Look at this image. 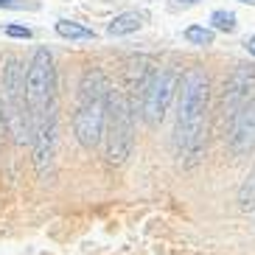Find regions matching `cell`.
<instances>
[{"mask_svg": "<svg viewBox=\"0 0 255 255\" xmlns=\"http://www.w3.org/2000/svg\"><path fill=\"white\" fill-rule=\"evenodd\" d=\"M208 98L210 79L205 70L191 68L180 82V104H177V154L185 165H194L205 151V132H208Z\"/></svg>", "mask_w": 255, "mask_h": 255, "instance_id": "cell-1", "label": "cell"}, {"mask_svg": "<svg viewBox=\"0 0 255 255\" xmlns=\"http://www.w3.org/2000/svg\"><path fill=\"white\" fill-rule=\"evenodd\" d=\"M110 82L104 70H87L79 84V107L73 115V135L84 149H96L107 132V104H110Z\"/></svg>", "mask_w": 255, "mask_h": 255, "instance_id": "cell-2", "label": "cell"}, {"mask_svg": "<svg viewBox=\"0 0 255 255\" xmlns=\"http://www.w3.org/2000/svg\"><path fill=\"white\" fill-rule=\"evenodd\" d=\"M25 93H28V107L37 124L42 115L53 110V96H56V68L48 48H37L31 56V65L25 70Z\"/></svg>", "mask_w": 255, "mask_h": 255, "instance_id": "cell-3", "label": "cell"}, {"mask_svg": "<svg viewBox=\"0 0 255 255\" xmlns=\"http://www.w3.org/2000/svg\"><path fill=\"white\" fill-rule=\"evenodd\" d=\"M107 160L113 165L127 163L135 146V129H132V110H129L127 98L118 93H110V104H107Z\"/></svg>", "mask_w": 255, "mask_h": 255, "instance_id": "cell-4", "label": "cell"}, {"mask_svg": "<svg viewBox=\"0 0 255 255\" xmlns=\"http://www.w3.org/2000/svg\"><path fill=\"white\" fill-rule=\"evenodd\" d=\"M180 82H182V76L177 70H154L151 79L143 84L140 113L149 127H157L160 121L165 118V110L171 104L174 93L180 90Z\"/></svg>", "mask_w": 255, "mask_h": 255, "instance_id": "cell-5", "label": "cell"}, {"mask_svg": "<svg viewBox=\"0 0 255 255\" xmlns=\"http://www.w3.org/2000/svg\"><path fill=\"white\" fill-rule=\"evenodd\" d=\"M255 101V65H239L225 82V96H222V115L236 118L247 104Z\"/></svg>", "mask_w": 255, "mask_h": 255, "instance_id": "cell-6", "label": "cell"}, {"mask_svg": "<svg viewBox=\"0 0 255 255\" xmlns=\"http://www.w3.org/2000/svg\"><path fill=\"white\" fill-rule=\"evenodd\" d=\"M56 107H53L48 115L34 124V165H37V174L39 177H48L51 171V163H53V154H56Z\"/></svg>", "mask_w": 255, "mask_h": 255, "instance_id": "cell-7", "label": "cell"}, {"mask_svg": "<svg viewBox=\"0 0 255 255\" xmlns=\"http://www.w3.org/2000/svg\"><path fill=\"white\" fill-rule=\"evenodd\" d=\"M255 149V101L247 104L230 121V151L233 154H250Z\"/></svg>", "mask_w": 255, "mask_h": 255, "instance_id": "cell-8", "label": "cell"}, {"mask_svg": "<svg viewBox=\"0 0 255 255\" xmlns=\"http://www.w3.org/2000/svg\"><path fill=\"white\" fill-rule=\"evenodd\" d=\"M143 23H146L143 11H124L107 25V34L110 37H127V34H135L137 28H143Z\"/></svg>", "mask_w": 255, "mask_h": 255, "instance_id": "cell-9", "label": "cell"}, {"mask_svg": "<svg viewBox=\"0 0 255 255\" xmlns=\"http://www.w3.org/2000/svg\"><path fill=\"white\" fill-rule=\"evenodd\" d=\"M56 34H59L62 39H93L96 37L90 28H84V25L73 23V20H59V23H56Z\"/></svg>", "mask_w": 255, "mask_h": 255, "instance_id": "cell-10", "label": "cell"}, {"mask_svg": "<svg viewBox=\"0 0 255 255\" xmlns=\"http://www.w3.org/2000/svg\"><path fill=\"white\" fill-rule=\"evenodd\" d=\"M239 208L241 210H255V168L244 177L239 188Z\"/></svg>", "mask_w": 255, "mask_h": 255, "instance_id": "cell-11", "label": "cell"}, {"mask_svg": "<svg viewBox=\"0 0 255 255\" xmlns=\"http://www.w3.org/2000/svg\"><path fill=\"white\" fill-rule=\"evenodd\" d=\"M185 39L191 42V45H213V39H216V34H213V28H205V25H188L185 28Z\"/></svg>", "mask_w": 255, "mask_h": 255, "instance_id": "cell-12", "label": "cell"}, {"mask_svg": "<svg viewBox=\"0 0 255 255\" xmlns=\"http://www.w3.org/2000/svg\"><path fill=\"white\" fill-rule=\"evenodd\" d=\"M210 25L216 31H225V34H233V31L239 28V23H236V14L233 11H227V8H219V11H213L210 14Z\"/></svg>", "mask_w": 255, "mask_h": 255, "instance_id": "cell-13", "label": "cell"}, {"mask_svg": "<svg viewBox=\"0 0 255 255\" xmlns=\"http://www.w3.org/2000/svg\"><path fill=\"white\" fill-rule=\"evenodd\" d=\"M0 8H14V11H37L39 3L37 0H0Z\"/></svg>", "mask_w": 255, "mask_h": 255, "instance_id": "cell-14", "label": "cell"}, {"mask_svg": "<svg viewBox=\"0 0 255 255\" xmlns=\"http://www.w3.org/2000/svg\"><path fill=\"white\" fill-rule=\"evenodd\" d=\"M6 37H11V39H31L34 34H31L28 25H6Z\"/></svg>", "mask_w": 255, "mask_h": 255, "instance_id": "cell-15", "label": "cell"}, {"mask_svg": "<svg viewBox=\"0 0 255 255\" xmlns=\"http://www.w3.org/2000/svg\"><path fill=\"white\" fill-rule=\"evenodd\" d=\"M196 3H202V0H171V6L174 8H188V6H196Z\"/></svg>", "mask_w": 255, "mask_h": 255, "instance_id": "cell-16", "label": "cell"}, {"mask_svg": "<svg viewBox=\"0 0 255 255\" xmlns=\"http://www.w3.org/2000/svg\"><path fill=\"white\" fill-rule=\"evenodd\" d=\"M244 48H247V51H250V53H253V56H255V34H253V37L247 39V42H244Z\"/></svg>", "mask_w": 255, "mask_h": 255, "instance_id": "cell-17", "label": "cell"}, {"mask_svg": "<svg viewBox=\"0 0 255 255\" xmlns=\"http://www.w3.org/2000/svg\"><path fill=\"white\" fill-rule=\"evenodd\" d=\"M3 124H6V110H3V104H0V129H3Z\"/></svg>", "mask_w": 255, "mask_h": 255, "instance_id": "cell-18", "label": "cell"}, {"mask_svg": "<svg viewBox=\"0 0 255 255\" xmlns=\"http://www.w3.org/2000/svg\"><path fill=\"white\" fill-rule=\"evenodd\" d=\"M241 3H255V0H241Z\"/></svg>", "mask_w": 255, "mask_h": 255, "instance_id": "cell-19", "label": "cell"}]
</instances>
